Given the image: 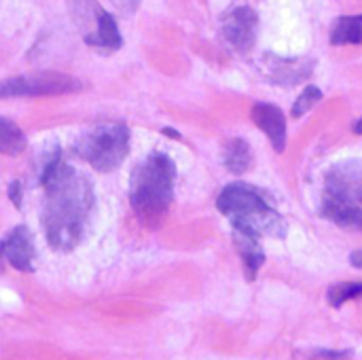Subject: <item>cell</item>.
Returning a JSON list of instances; mask_svg holds the SVG:
<instances>
[{
	"label": "cell",
	"mask_w": 362,
	"mask_h": 360,
	"mask_svg": "<svg viewBox=\"0 0 362 360\" xmlns=\"http://www.w3.org/2000/svg\"><path fill=\"white\" fill-rule=\"evenodd\" d=\"M350 263H352L354 267L362 269V250H354V252H352V257H350Z\"/></svg>",
	"instance_id": "obj_21"
},
{
	"label": "cell",
	"mask_w": 362,
	"mask_h": 360,
	"mask_svg": "<svg viewBox=\"0 0 362 360\" xmlns=\"http://www.w3.org/2000/svg\"><path fill=\"white\" fill-rule=\"evenodd\" d=\"M83 85L74 76L62 72H34L19 74L0 81V98H40V95H64L78 91Z\"/></svg>",
	"instance_id": "obj_6"
},
{
	"label": "cell",
	"mask_w": 362,
	"mask_h": 360,
	"mask_svg": "<svg viewBox=\"0 0 362 360\" xmlns=\"http://www.w3.org/2000/svg\"><path fill=\"white\" fill-rule=\"evenodd\" d=\"M163 134H165V136H172V138H176V140H180V134H178L176 129H170V127H163Z\"/></svg>",
	"instance_id": "obj_22"
},
{
	"label": "cell",
	"mask_w": 362,
	"mask_h": 360,
	"mask_svg": "<svg viewBox=\"0 0 362 360\" xmlns=\"http://www.w3.org/2000/svg\"><path fill=\"white\" fill-rule=\"evenodd\" d=\"M261 238L248 233V231H240V229H233V244L242 257V263H244V274L246 278L252 282L259 274V269L263 267L265 263V252L261 250V244H259Z\"/></svg>",
	"instance_id": "obj_11"
},
{
	"label": "cell",
	"mask_w": 362,
	"mask_h": 360,
	"mask_svg": "<svg viewBox=\"0 0 362 360\" xmlns=\"http://www.w3.org/2000/svg\"><path fill=\"white\" fill-rule=\"evenodd\" d=\"M174 180L176 166L163 153H151L134 168L129 178V204L144 227L157 229L163 223L174 199Z\"/></svg>",
	"instance_id": "obj_2"
},
{
	"label": "cell",
	"mask_w": 362,
	"mask_h": 360,
	"mask_svg": "<svg viewBox=\"0 0 362 360\" xmlns=\"http://www.w3.org/2000/svg\"><path fill=\"white\" fill-rule=\"evenodd\" d=\"M115 6H119V8H123V11H134L138 4H140V0H110Z\"/></svg>",
	"instance_id": "obj_20"
},
{
	"label": "cell",
	"mask_w": 362,
	"mask_h": 360,
	"mask_svg": "<svg viewBox=\"0 0 362 360\" xmlns=\"http://www.w3.org/2000/svg\"><path fill=\"white\" fill-rule=\"evenodd\" d=\"M333 45H358L362 42V15L339 17L331 30Z\"/></svg>",
	"instance_id": "obj_15"
},
{
	"label": "cell",
	"mask_w": 362,
	"mask_h": 360,
	"mask_svg": "<svg viewBox=\"0 0 362 360\" xmlns=\"http://www.w3.org/2000/svg\"><path fill=\"white\" fill-rule=\"evenodd\" d=\"M257 28H259V17L250 6H238L233 8L225 21H223V38L235 49V51H250L255 40H257Z\"/></svg>",
	"instance_id": "obj_8"
},
{
	"label": "cell",
	"mask_w": 362,
	"mask_h": 360,
	"mask_svg": "<svg viewBox=\"0 0 362 360\" xmlns=\"http://www.w3.org/2000/svg\"><path fill=\"white\" fill-rule=\"evenodd\" d=\"M320 100H322V91H320L316 85H308V87L301 91V95L297 98L295 106H293V117H295V119L303 117V115H305L308 110H312Z\"/></svg>",
	"instance_id": "obj_17"
},
{
	"label": "cell",
	"mask_w": 362,
	"mask_h": 360,
	"mask_svg": "<svg viewBox=\"0 0 362 360\" xmlns=\"http://www.w3.org/2000/svg\"><path fill=\"white\" fill-rule=\"evenodd\" d=\"M40 185L47 193L42 210L47 242L57 252H70L83 240L85 223L93 206L91 182L55 151L40 172Z\"/></svg>",
	"instance_id": "obj_1"
},
{
	"label": "cell",
	"mask_w": 362,
	"mask_h": 360,
	"mask_svg": "<svg viewBox=\"0 0 362 360\" xmlns=\"http://www.w3.org/2000/svg\"><path fill=\"white\" fill-rule=\"evenodd\" d=\"M250 117H252L255 125L261 132H265V136L269 138L274 151L284 153V149H286V119H284V112L274 104L259 102V104L252 106Z\"/></svg>",
	"instance_id": "obj_10"
},
{
	"label": "cell",
	"mask_w": 362,
	"mask_h": 360,
	"mask_svg": "<svg viewBox=\"0 0 362 360\" xmlns=\"http://www.w3.org/2000/svg\"><path fill=\"white\" fill-rule=\"evenodd\" d=\"M362 295V282H339L335 286L329 289L327 293V301L333 308H341L346 301L358 299Z\"/></svg>",
	"instance_id": "obj_16"
},
{
	"label": "cell",
	"mask_w": 362,
	"mask_h": 360,
	"mask_svg": "<svg viewBox=\"0 0 362 360\" xmlns=\"http://www.w3.org/2000/svg\"><path fill=\"white\" fill-rule=\"evenodd\" d=\"M28 146L25 134L21 132V127L17 123H13L6 117H0V153L15 157L19 153H23Z\"/></svg>",
	"instance_id": "obj_14"
},
{
	"label": "cell",
	"mask_w": 362,
	"mask_h": 360,
	"mask_svg": "<svg viewBox=\"0 0 362 360\" xmlns=\"http://www.w3.org/2000/svg\"><path fill=\"white\" fill-rule=\"evenodd\" d=\"M34 238L25 225H19L6 233L4 240H0V259L6 261L17 272H34Z\"/></svg>",
	"instance_id": "obj_9"
},
{
	"label": "cell",
	"mask_w": 362,
	"mask_h": 360,
	"mask_svg": "<svg viewBox=\"0 0 362 360\" xmlns=\"http://www.w3.org/2000/svg\"><path fill=\"white\" fill-rule=\"evenodd\" d=\"M354 134H362V119L356 121V125H354Z\"/></svg>",
	"instance_id": "obj_23"
},
{
	"label": "cell",
	"mask_w": 362,
	"mask_h": 360,
	"mask_svg": "<svg viewBox=\"0 0 362 360\" xmlns=\"http://www.w3.org/2000/svg\"><path fill=\"white\" fill-rule=\"evenodd\" d=\"M66 4L89 47L100 51H117L121 47V32L115 17L98 0H66Z\"/></svg>",
	"instance_id": "obj_5"
},
{
	"label": "cell",
	"mask_w": 362,
	"mask_h": 360,
	"mask_svg": "<svg viewBox=\"0 0 362 360\" xmlns=\"http://www.w3.org/2000/svg\"><path fill=\"white\" fill-rule=\"evenodd\" d=\"M223 163L231 174H244L252 166V149L244 138H231L223 151Z\"/></svg>",
	"instance_id": "obj_12"
},
{
	"label": "cell",
	"mask_w": 362,
	"mask_h": 360,
	"mask_svg": "<svg viewBox=\"0 0 362 360\" xmlns=\"http://www.w3.org/2000/svg\"><path fill=\"white\" fill-rule=\"evenodd\" d=\"M325 202L361 206L362 204V163H344L329 172Z\"/></svg>",
	"instance_id": "obj_7"
},
{
	"label": "cell",
	"mask_w": 362,
	"mask_h": 360,
	"mask_svg": "<svg viewBox=\"0 0 362 360\" xmlns=\"http://www.w3.org/2000/svg\"><path fill=\"white\" fill-rule=\"evenodd\" d=\"M74 151L95 172H112L129 153V129L121 121L98 123L78 138Z\"/></svg>",
	"instance_id": "obj_4"
},
{
	"label": "cell",
	"mask_w": 362,
	"mask_h": 360,
	"mask_svg": "<svg viewBox=\"0 0 362 360\" xmlns=\"http://www.w3.org/2000/svg\"><path fill=\"white\" fill-rule=\"evenodd\" d=\"M352 356L350 350H314L310 352V359L314 360H348Z\"/></svg>",
	"instance_id": "obj_18"
},
{
	"label": "cell",
	"mask_w": 362,
	"mask_h": 360,
	"mask_svg": "<svg viewBox=\"0 0 362 360\" xmlns=\"http://www.w3.org/2000/svg\"><path fill=\"white\" fill-rule=\"evenodd\" d=\"M272 79L280 85H293V83H299L303 81L310 70H312V64L310 62H299V59H278V57H272Z\"/></svg>",
	"instance_id": "obj_13"
},
{
	"label": "cell",
	"mask_w": 362,
	"mask_h": 360,
	"mask_svg": "<svg viewBox=\"0 0 362 360\" xmlns=\"http://www.w3.org/2000/svg\"><path fill=\"white\" fill-rule=\"evenodd\" d=\"M8 197H11V202L19 208L21 206V197H23V189H21V182L19 180H13L11 185H8Z\"/></svg>",
	"instance_id": "obj_19"
},
{
	"label": "cell",
	"mask_w": 362,
	"mask_h": 360,
	"mask_svg": "<svg viewBox=\"0 0 362 360\" xmlns=\"http://www.w3.org/2000/svg\"><path fill=\"white\" fill-rule=\"evenodd\" d=\"M216 208L231 221L233 229L248 231L257 238H263V236L284 238L286 236L284 219L272 206L267 195L252 185H246V182L227 185L216 199Z\"/></svg>",
	"instance_id": "obj_3"
}]
</instances>
